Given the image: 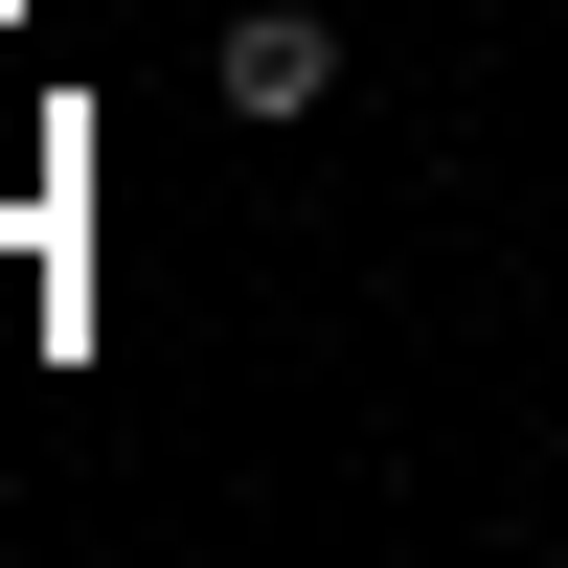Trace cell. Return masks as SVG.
<instances>
[{
	"label": "cell",
	"instance_id": "cell-1",
	"mask_svg": "<svg viewBox=\"0 0 568 568\" xmlns=\"http://www.w3.org/2000/svg\"><path fill=\"white\" fill-rule=\"evenodd\" d=\"M318 91H342L318 23H251V45H227V114H318Z\"/></svg>",
	"mask_w": 568,
	"mask_h": 568
}]
</instances>
